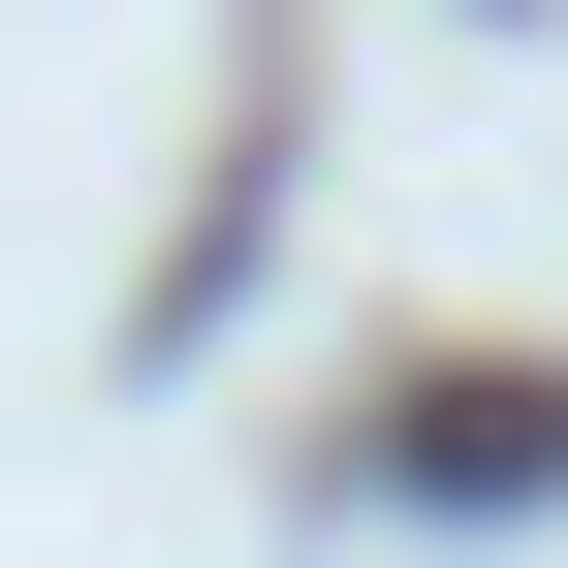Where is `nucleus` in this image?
Listing matches in <instances>:
<instances>
[{
  "mask_svg": "<svg viewBox=\"0 0 568 568\" xmlns=\"http://www.w3.org/2000/svg\"><path fill=\"white\" fill-rule=\"evenodd\" d=\"M410 474H443V506H506V474H568V410H537V379H410Z\"/></svg>",
  "mask_w": 568,
  "mask_h": 568,
  "instance_id": "nucleus-1",
  "label": "nucleus"
}]
</instances>
